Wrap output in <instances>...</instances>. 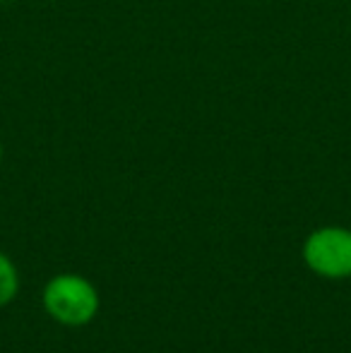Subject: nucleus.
Here are the masks:
<instances>
[{
  "instance_id": "nucleus-1",
  "label": "nucleus",
  "mask_w": 351,
  "mask_h": 353,
  "mask_svg": "<svg viewBox=\"0 0 351 353\" xmlns=\"http://www.w3.org/2000/svg\"><path fill=\"white\" fill-rule=\"evenodd\" d=\"M43 310L53 322L63 327H85L99 315L101 298L87 276L82 274H56L46 281L41 293Z\"/></svg>"
},
{
  "instance_id": "nucleus-2",
  "label": "nucleus",
  "mask_w": 351,
  "mask_h": 353,
  "mask_svg": "<svg viewBox=\"0 0 351 353\" xmlns=\"http://www.w3.org/2000/svg\"><path fill=\"white\" fill-rule=\"evenodd\" d=\"M303 265L323 279H351V228L320 226L303 241Z\"/></svg>"
},
{
  "instance_id": "nucleus-3",
  "label": "nucleus",
  "mask_w": 351,
  "mask_h": 353,
  "mask_svg": "<svg viewBox=\"0 0 351 353\" xmlns=\"http://www.w3.org/2000/svg\"><path fill=\"white\" fill-rule=\"evenodd\" d=\"M19 293V272L5 252H0V307L10 305Z\"/></svg>"
},
{
  "instance_id": "nucleus-4",
  "label": "nucleus",
  "mask_w": 351,
  "mask_h": 353,
  "mask_svg": "<svg viewBox=\"0 0 351 353\" xmlns=\"http://www.w3.org/2000/svg\"><path fill=\"white\" fill-rule=\"evenodd\" d=\"M0 161H3V142H0Z\"/></svg>"
}]
</instances>
